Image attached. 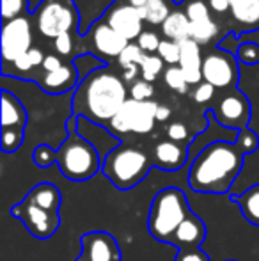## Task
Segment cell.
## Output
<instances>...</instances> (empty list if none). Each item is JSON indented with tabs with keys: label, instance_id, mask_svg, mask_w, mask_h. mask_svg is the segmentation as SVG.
<instances>
[{
	"label": "cell",
	"instance_id": "1",
	"mask_svg": "<svg viewBox=\"0 0 259 261\" xmlns=\"http://www.w3.org/2000/svg\"><path fill=\"white\" fill-rule=\"evenodd\" d=\"M128 101V89L114 71L103 66L80 80L73 93V116L107 128Z\"/></svg>",
	"mask_w": 259,
	"mask_h": 261
},
{
	"label": "cell",
	"instance_id": "2",
	"mask_svg": "<svg viewBox=\"0 0 259 261\" xmlns=\"http://www.w3.org/2000/svg\"><path fill=\"white\" fill-rule=\"evenodd\" d=\"M245 153L236 142L215 141L199 153L188 171V185L199 194H227L243 169Z\"/></svg>",
	"mask_w": 259,
	"mask_h": 261
},
{
	"label": "cell",
	"instance_id": "3",
	"mask_svg": "<svg viewBox=\"0 0 259 261\" xmlns=\"http://www.w3.org/2000/svg\"><path fill=\"white\" fill-rule=\"evenodd\" d=\"M78 117L71 116L66 123L68 137L57 149V165L66 179L71 181H87L100 171L101 160L96 146L82 137L76 128Z\"/></svg>",
	"mask_w": 259,
	"mask_h": 261
},
{
	"label": "cell",
	"instance_id": "4",
	"mask_svg": "<svg viewBox=\"0 0 259 261\" xmlns=\"http://www.w3.org/2000/svg\"><path fill=\"white\" fill-rule=\"evenodd\" d=\"M192 213L188 197L178 187L162 189L151 201L148 215V229L155 240L169 244L174 231Z\"/></svg>",
	"mask_w": 259,
	"mask_h": 261
},
{
	"label": "cell",
	"instance_id": "5",
	"mask_svg": "<svg viewBox=\"0 0 259 261\" xmlns=\"http://www.w3.org/2000/svg\"><path fill=\"white\" fill-rule=\"evenodd\" d=\"M151 167L155 165L144 149L135 146H118L105 155L101 172L116 189L125 192L146 179Z\"/></svg>",
	"mask_w": 259,
	"mask_h": 261
},
{
	"label": "cell",
	"instance_id": "6",
	"mask_svg": "<svg viewBox=\"0 0 259 261\" xmlns=\"http://www.w3.org/2000/svg\"><path fill=\"white\" fill-rule=\"evenodd\" d=\"M34 21L45 38H59L80 29V9L73 0H41L34 9Z\"/></svg>",
	"mask_w": 259,
	"mask_h": 261
},
{
	"label": "cell",
	"instance_id": "7",
	"mask_svg": "<svg viewBox=\"0 0 259 261\" xmlns=\"http://www.w3.org/2000/svg\"><path fill=\"white\" fill-rule=\"evenodd\" d=\"M158 103L153 100L138 101L133 98H128L123 109L118 112V116L110 121L107 130L114 134H149L155 128L156 112Z\"/></svg>",
	"mask_w": 259,
	"mask_h": 261
},
{
	"label": "cell",
	"instance_id": "8",
	"mask_svg": "<svg viewBox=\"0 0 259 261\" xmlns=\"http://www.w3.org/2000/svg\"><path fill=\"white\" fill-rule=\"evenodd\" d=\"M27 126V110L20 98L2 89V151L14 153L20 149Z\"/></svg>",
	"mask_w": 259,
	"mask_h": 261
},
{
	"label": "cell",
	"instance_id": "9",
	"mask_svg": "<svg viewBox=\"0 0 259 261\" xmlns=\"http://www.w3.org/2000/svg\"><path fill=\"white\" fill-rule=\"evenodd\" d=\"M9 213L14 219L20 220L25 229L38 240H48L61 227V213L48 212V210L28 201L27 197H23L21 203L11 206Z\"/></svg>",
	"mask_w": 259,
	"mask_h": 261
},
{
	"label": "cell",
	"instance_id": "10",
	"mask_svg": "<svg viewBox=\"0 0 259 261\" xmlns=\"http://www.w3.org/2000/svg\"><path fill=\"white\" fill-rule=\"evenodd\" d=\"M32 48V25L28 18L21 16L6 21L2 27V59L4 62H16Z\"/></svg>",
	"mask_w": 259,
	"mask_h": 261
},
{
	"label": "cell",
	"instance_id": "11",
	"mask_svg": "<svg viewBox=\"0 0 259 261\" xmlns=\"http://www.w3.org/2000/svg\"><path fill=\"white\" fill-rule=\"evenodd\" d=\"M119 242L107 231H89L80 237V254L75 261H121Z\"/></svg>",
	"mask_w": 259,
	"mask_h": 261
},
{
	"label": "cell",
	"instance_id": "12",
	"mask_svg": "<svg viewBox=\"0 0 259 261\" xmlns=\"http://www.w3.org/2000/svg\"><path fill=\"white\" fill-rule=\"evenodd\" d=\"M203 79L204 82L211 84L215 89L233 86L238 79V68H236L235 59L222 50L208 54L203 61Z\"/></svg>",
	"mask_w": 259,
	"mask_h": 261
},
{
	"label": "cell",
	"instance_id": "13",
	"mask_svg": "<svg viewBox=\"0 0 259 261\" xmlns=\"http://www.w3.org/2000/svg\"><path fill=\"white\" fill-rule=\"evenodd\" d=\"M213 116L224 128L231 130H245L249 128L250 105L243 94L233 93L224 96L213 109Z\"/></svg>",
	"mask_w": 259,
	"mask_h": 261
},
{
	"label": "cell",
	"instance_id": "14",
	"mask_svg": "<svg viewBox=\"0 0 259 261\" xmlns=\"http://www.w3.org/2000/svg\"><path fill=\"white\" fill-rule=\"evenodd\" d=\"M107 23L118 32L119 36L131 41L138 39L142 34V18L138 14V9L131 4H121V6H112L107 13Z\"/></svg>",
	"mask_w": 259,
	"mask_h": 261
},
{
	"label": "cell",
	"instance_id": "15",
	"mask_svg": "<svg viewBox=\"0 0 259 261\" xmlns=\"http://www.w3.org/2000/svg\"><path fill=\"white\" fill-rule=\"evenodd\" d=\"M206 224L200 217L194 212L181 222V226L174 231L169 244L174 245L178 251H187V249H199L203 242L206 240Z\"/></svg>",
	"mask_w": 259,
	"mask_h": 261
},
{
	"label": "cell",
	"instance_id": "16",
	"mask_svg": "<svg viewBox=\"0 0 259 261\" xmlns=\"http://www.w3.org/2000/svg\"><path fill=\"white\" fill-rule=\"evenodd\" d=\"M91 39H93L94 50L98 55L103 57H119L123 54V50L130 45V41H126L123 36H119L107 21H96L91 27Z\"/></svg>",
	"mask_w": 259,
	"mask_h": 261
},
{
	"label": "cell",
	"instance_id": "17",
	"mask_svg": "<svg viewBox=\"0 0 259 261\" xmlns=\"http://www.w3.org/2000/svg\"><path fill=\"white\" fill-rule=\"evenodd\" d=\"M188 158V149L185 146H181L180 142H174L170 139L167 141H160L158 144L153 148L151 160L153 165L162 171H180L185 165Z\"/></svg>",
	"mask_w": 259,
	"mask_h": 261
},
{
	"label": "cell",
	"instance_id": "18",
	"mask_svg": "<svg viewBox=\"0 0 259 261\" xmlns=\"http://www.w3.org/2000/svg\"><path fill=\"white\" fill-rule=\"evenodd\" d=\"M80 79L78 71H76L75 64H64L63 68H59L57 71L45 73L39 79V87L45 93L52 94V96H61V94H68L73 89H76Z\"/></svg>",
	"mask_w": 259,
	"mask_h": 261
},
{
	"label": "cell",
	"instance_id": "19",
	"mask_svg": "<svg viewBox=\"0 0 259 261\" xmlns=\"http://www.w3.org/2000/svg\"><path fill=\"white\" fill-rule=\"evenodd\" d=\"M181 57H180V68L183 69L185 80L188 86H199L203 79V61L200 57V45L194 39H185L180 43Z\"/></svg>",
	"mask_w": 259,
	"mask_h": 261
},
{
	"label": "cell",
	"instance_id": "20",
	"mask_svg": "<svg viewBox=\"0 0 259 261\" xmlns=\"http://www.w3.org/2000/svg\"><path fill=\"white\" fill-rule=\"evenodd\" d=\"M28 201H32L38 206L48 210V212L61 213V204H63V196H61V190L57 189L53 183H38L36 187H32L27 192Z\"/></svg>",
	"mask_w": 259,
	"mask_h": 261
},
{
	"label": "cell",
	"instance_id": "21",
	"mask_svg": "<svg viewBox=\"0 0 259 261\" xmlns=\"http://www.w3.org/2000/svg\"><path fill=\"white\" fill-rule=\"evenodd\" d=\"M233 203L238 204L242 215L245 217L247 222H250L252 226H259V183L252 185L240 196H229Z\"/></svg>",
	"mask_w": 259,
	"mask_h": 261
},
{
	"label": "cell",
	"instance_id": "22",
	"mask_svg": "<svg viewBox=\"0 0 259 261\" xmlns=\"http://www.w3.org/2000/svg\"><path fill=\"white\" fill-rule=\"evenodd\" d=\"M162 32L167 39L170 41L181 43L185 39H192L190 36V20L187 18V14L176 11V13H170L169 18L163 21Z\"/></svg>",
	"mask_w": 259,
	"mask_h": 261
},
{
	"label": "cell",
	"instance_id": "23",
	"mask_svg": "<svg viewBox=\"0 0 259 261\" xmlns=\"http://www.w3.org/2000/svg\"><path fill=\"white\" fill-rule=\"evenodd\" d=\"M231 13L236 21L254 25L259 21V0H236L231 4Z\"/></svg>",
	"mask_w": 259,
	"mask_h": 261
},
{
	"label": "cell",
	"instance_id": "24",
	"mask_svg": "<svg viewBox=\"0 0 259 261\" xmlns=\"http://www.w3.org/2000/svg\"><path fill=\"white\" fill-rule=\"evenodd\" d=\"M142 21H149L153 25H163V21L169 18V7L163 0H148V4L137 7Z\"/></svg>",
	"mask_w": 259,
	"mask_h": 261
},
{
	"label": "cell",
	"instance_id": "25",
	"mask_svg": "<svg viewBox=\"0 0 259 261\" xmlns=\"http://www.w3.org/2000/svg\"><path fill=\"white\" fill-rule=\"evenodd\" d=\"M217 34H218V25H217V21H213L211 18L190 23V36L199 45L210 43L213 38H217Z\"/></svg>",
	"mask_w": 259,
	"mask_h": 261
},
{
	"label": "cell",
	"instance_id": "26",
	"mask_svg": "<svg viewBox=\"0 0 259 261\" xmlns=\"http://www.w3.org/2000/svg\"><path fill=\"white\" fill-rule=\"evenodd\" d=\"M31 11V0H2V18L4 21L16 20L25 16Z\"/></svg>",
	"mask_w": 259,
	"mask_h": 261
},
{
	"label": "cell",
	"instance_id": "27",
	"mask_svg": "<svg viewBox=\"0 0 259 261\" xmlns=\"http://www.w3.org/2000/svg\"><path fill=\"white\" fill-rule=\"evenodd\" d=\"M163 69V61L160 55H148L142 59L140 62V75H142V80L146 82H153L156 80V76L162 73Z\"/></svg>",
	"mask_w": 259,
	"mask_h": 261
},
{
	"label": "cell",
	"instance_id": "28",
	"mask_svg": "<svg viewBox=\"0 0 259 261\" xmlns=\"http://www.w3.org/2000/svg\"><path fill=\"white\" fill-rule=\"evenodd\" d=\"M163 82H165L170 89L176 91V93L187 94L188 84H187V80H185L183 69H181L180 66H170V68H167L165 73H163Z\"/></svg>",
	"mask_w": 259,
	"mask_h": 261
},
{
	"label": "cell",
	"instance_id": "29",
	"mask_svg": "<svg viewBox=\"0 0 259 261\" xmlns=\"http://www.w3.org/2000/svg\"><path fill=\"white\" fill-rule=\"evenodd\" d=\"M32 160L38 167L46 169L50 165L57 164V149L48 144H39L32 153Z\"/></svg>",
	"mask_w": 259,
	"mask_h": 261
},
{
	"label": "cell",
	"instance_id": "30",
	"mask_svg": "<svg viewBox=\"0 0 259 261\" xmlns=\"http://www.w3.org/2000/svg\"><path fill=\"white\" fill-rule=\"evenodd\" d=\"M158 55L162 57V61L167 62L169 66L180 64V57H181L180 43L170 41V39H162L160 48H158Z\"/></svg>",
	"mask_w": 259,
	"mask_h": 261
},
{
	"label": "cell",
	"instance_id": "31",
	"mask_svg": "<svg viewBox=\"0 0 259 261\" xmlns=\"http://www.w3.org/2000/svg\"><path fill=\"white\" fill-rule=\"evenodd\" d=\"M144 57H146L144 50H142L137 43H130V45L123 50V54L118 57V62H119V66L125 69V68H128V66H131V64L140 66V62H142V59H144Z\"/></svg>",
	"mask_w": 259,
	"mask_h": 261
},
{
	"label": "cell",
	"instance_id": "32",
	"mask_svg": "<svg viewBox=\"0 0 259 261\" xmlns=\"http://www.w3.org/2000/svg\"><path fill=\"white\" fill-rule=\"evenodd\" d=\"M235 142L238 144V148L245 153V156L259 149V137L254 134L252 130H249V128H245V130H240L238 135H236Z\"/></svg>",
	"mask_w": 259,
	"mask_h": 261
},
{
	"label": "cell",
	"instance_id": "33",
	"mask_svg": "<svg viewBox=\"0 0 259 261\" xmlns=\"http://www.w3.org/2000/svg\"><path fill=\"white\" fill-rule=\"evenodd\" d=\"M236 59L247 66H254L259 62V45L257 43H242L236 50Z\"/></svg>",
	"mask_w": 259,
	"mask_h": 261
},
{
	"label": "cell",
	"instance_id": "34",
	"mask_svg": "<svg viewBox=\"0 0 259 261\" xmlns=\"http://www.w3.org/2000/svg\"><path fill=\"white\" fill-rule=\"evenodd\" d=\"M185 14L190 20V23L194 21H203L210 18V7L206 6V2L203 0H190L185 7Z\"/></svg>",
	"mask_w": 259,
	"mask_h": 261
},
{
	"label": "cell",
	"instance_id": "35",
	"mask_svg": "<svg viewBox=\"0 0 259 261\" xmlns=\"http://www.w3.org/2000/svg\"><path fill=\"white\" fill-rule=\"evenodd\" d=\"M153 93H155V87L151 82H146V80H135L133 86L130 87V98L138 101L151 100Z\"/></svg>",
	"mask_w": 259,
	"mask_h": 261
},
{
	"label": "cell",
	"instance_id": "36",
	"mask_svg": "<svg viewBox=\"0 0 259 261\" xmlns=\"http://www.w3.org/2000/svg\"><path fill=\"white\" fill-rule=\"evenodd\" d=\"M160 43H162V39H160L155 32H149V31H144L137 39V45L140 46L144 52H158Z\"/></svg>",
	"mask_w": 259,
	"mask_h": 261
},
{
	"label": "cell",
	"instance_id": "37",
	"mask_svg": "<svg viewBox=\"0 0 259 261\" xmlns=\"http://www.w3.org/2000/svg\"><path fill=\"white\" fill-rule=\"evenodd\" d=\"M174 261H210V256L203 249H187V251H178Z\"/></svg>",
	"mask_w": 259,
	"mask_h": 261
},
{
	"label": "cell",
	"instance_id": "38",
	"mask_svg": "<svg viewBox=\"0 0 259 261\" xmlns=\"http://www.w3.org/2000/svg\"><path fill=\"white\" fill-rule=\"evenodd\" d=\"M167 137L174 142H183L188 137V130L183 123H170L167 126Z\"/></svg>",
	"mask_w": 259,
	"mask_h": 261
},
{
	"label": "cell",
	"instance_id": "39",
	"mask_svg": "<svg viewBox=\"0 0 259 261\" xmlns=\"http://www.w3.org/2000/svg\"><path fill=\"white\" fill-rule=\"evenodd\" d=\"M213 94H215V87L208 82H203L194 91V100L197 103H206V101H210L213 98Z\"/></svg>",
	"mask_w": 259,
	"mask_h": 261
},
{
	"label": "cell",
	"instance_id": "40",
	"mask_svg": "<svg viewBox=\"0 0 259 261\" xmlns=\"http://www.w3.org/2000/svg\"><path fill=\"white\" fill-rule=\"evenodd\" d=\"M53 46H55L57 54L61 55H69L73 50V39H71V34H61L59 38L53 39Z\"/></svg>",
	"mask_w": 259,
	"mask_h": 261
},
{
	"label": "cell",
	"instance_id": "41",
	"mask_svg": "<svg viewBox=\"0 0 259 261\" xmlns=\"http://www.w3.org/2000/svg\"><path fill=\"white\" fill-rule=\"evenodd\" d=\"M63 61H61L57 55H52V54H48L45 57V61H43V66L41 68L45 69L46 73H52V71H57L59 68H63Z\"/></svg>",
	"mask_w": 259,
	"mask_h": 261
},
{
	"label": "cell",
	"instance_id": "42",
	"mask_svg": "<svg viewBox=\"0 0 259 261\" xmlns=\"http://www.w3.org/2000/svg\"><path fill=\"white\" fill-rule=\"evenodd\" d=\"M208 6L215 13H225L227 9L231 11V2L229 0H208Z\"/></svg>",
	"mask_w": 259,
	"mask_h": 261
},
{
	"label": "cell",
	"instance_id": "43",
	"mask_svg": "<svg viewBox=\"0 0 259 261\" xmlns=\"http://www.w3.org/2000/svg\"><path fill=\"white\" fill-rule=\"evenodd\" d=\"M138 73H140V66L131 64L128 68L123 69V80H125V82H133V80L137 79Z\"/></svg>",
	"mask_w": 259,
	"mask_h": 261
},
{
	"label": "cell",
	"instance_id": "44",
	"mask_svg": "<svg viewBox=\"0 0 259 261\" xmlns=\"http://www.w3.org/2000/svg\"><path fill=\"white\" fill-rule=\"evenodd\" d=\"M169 116H170V109H169V107L160 105L158 107V112H156V121H165Z\"/></svg>",
	"mask_w": 259,
	"mask_h": 261
},
{
	"label": "cell",
	"instance_id": "45",
	"mask_svg": "<svg viewBox=\"0 0 259 261\" xmlns=\"http://www.w3.org/2000/svg\"><path fill=\"white\" fill-rule=\"evenodd\" d=\"M128 4H131L133 7H142L148 4V0H128Z\"/></svg>",
	"mask_w": 259,
	"mask_h": 261
},
{
	"label": "cell",
	"instance_id": "46",
	"mask_svg": "<svg viewBox=\"0 0 259 261\" xmlns=\"http://www.w3.org/2000/svg\"><path fill=\"white\" fill-rule=\"evenodd\" d=\"M174 2H178V4H180V2H183V0H174Z\"/></svg>",
	"mask_w": 259,
	"mask_h": 261
},
{
	"label": "cell",
	"instance_id": "47",
	"mask_svg": "<svg viewBox=\"0 0 259 261\" xmlns=\"http://www.w3.org/2000/svg\"><path fill=\"white\" fill-rule=\"evenodd\" d=\"M229 2H231V4H233V2H236V0H229Z\"/></svg>",
	"mask_w": 259,
	"mask_h": 261
},
{
	"label": "cell",
	"instance_id": "48",
	"mask_svg": "<svg viewBox=\"0 0 259 261\" xmlns=\"http://www.w3.org/2000/svg\"><path fill=\"white\" fill-rule=\"evenodd\" d=\"M227 261H236V259H227Z\"/></svg>",
	"mask_w": 259,
	"mask_h": 261
}]
</instances>
